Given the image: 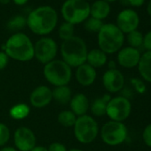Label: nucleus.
Wrapping results in <instances>:
<instances>
[{"instance_id":"9b49d317","label":"nucleus","mask_w":151,"mask_h":151,"mask_svg":"<svg viewBox=\"0 0 151 151\" xmlns=\"http://www.w3.org/2000/svg\"><path fill=\"white\" fill-rule=\"evenodd\" d=\"M139 22L140 19L139 14L133 9L126 8L117 14L116 25L124 34H128L138 29Z\"/></svg>"},{"instance_id":"0eeeda50","label":"nucleus","mask_w":151,"mask_h":151,"mask_svg":"<svg viewBox=\"0 0 151 151\" xmlns=\"http://www.w3.org/2000/svg\"><path fill=\"white\" fill-rule=\"evenodd\" d=\"M73 128L76 139L82 144H90L94 141L100 132L98 123L89 115L78 116Z\"/></svg>"},{"instance_id":"4c0bfd02","label":"nucleus","mask_w":151,"mask_h":151,"mask_svg":"<svg viewBox=\"0 0 151 151\" xmlns=\"http://www.w3.org/2000/svg\"><path fill=\"white\" fill-rule=\"evenodd\" d=\"M0 151H18V150L13 147H3L0 149Z\"/></svg>"},{"instance_id":"e433bc0d","label":"nucleus","mask_w":151,"mask_h":151,"mask_svg":"<svg viewBox=\"0 0 151 151\" xmlns=\"http://www.w3.org/2000/svg\"><path fill=\"white\" fill-rule=\"evenodd\" d=\"M30 151H48L47 147H43V146H35Z\"/></svg>"},{"instance_id":"79ce46f5","label":"nucleus","mask_w":151,"mask_h":151,"mask_svg":"<svg viewBox=\"0 0 151 151\" xmlns=\"http://www.w3.org/2000/svg\"><path fill=\"white\" fill-rule=\"evenodd\" d=\"M105 2H107V3H113V2H116V1H119V0H104Z\"/></svg>"},{"instance_id":"393cba45","label":"nucleus","mask_w":151,"mask_h":151,"mask_svg":"<svg viewBox=\"0 0 151 151\" xmlns=\"http://www.w3.org/2000/svg\"><path fill=\"white\" fill-rule=\"evenodd\" d=\"M27 26V18L22 15H15L7 22V28L12 31H19Z\"/></svg>"},{"instance_id":"4be33fe9","label":"nucleus","mask_w":151,"mask_h":151,"mask_svg":"<svg viewBox=\"0 0 151 151\" xmlns=\"http://www.w3.org/2000/svg\"><path fill=\"white\" fill-rule=\"evenodd\" d=\"M52 92V100H54L56 102L61 105H65L69 103L71 98H72V91L68 86H57Z\"/></svg>"},{"instance_id":"473e14b6","label":"nucleus","mask_w":151,"mask_h":151,"mask_svg":"<svg viewBox=\"0 0 151 151\" xmlns=\"http://www.w3.org/2000/svg\"><path fill=\"white\" fill-rule=\"evenodd\" d=\"M142 46L147 51H151V30L147 31L145 35H143Z\"/></svg>"},{"instance_id":"1a4fd4ad","label":"nucleus","mask_w":151,"mask_h":151,"mask_svg":"<svg viewBox=\"0 0 151 151\" xmlns=\"http://www.w3.org/2000/svg\"><path fill=\"white\" fill-rule=\"evenodd\" d=\"M132 112V103L124 96L111 98L107 105L106 115L112 121L123 122L126 120Z\"/></svg>"},{"instance_id":"9d476101","label":"nucleus","mask_w":151,"mask_h":151,"mask_svg":"<svg viewBox=\"0 0 151 151\" xmlns=\"http://www.w3.org/2000/svg\"><path fill=\"white\" fill-rule=\"evenodd\" d=\"M57 52V43L51 37H43L34 44V58L44 65L55 60Z\"/></svg>"},{"instance_id":"c85d7f7f","label":"nucleus","mask_w":151,"mask_h":151,"mask_svg":"<svg viewBox=\"0 0 151 151\" xmlns=\"http://www.w3.org/2000/svg\"><path fill=\"white\" fill-rule=\"evenodd\" d=\"M10 130L8 126L3 123H0V147H5L10 139Z\"/></svg>"},{"instance_id":"6e6552de","label":"nucleus","mask_w":151,"mask_h":151,"mask_svg":"<svg viewBox=\"0 0 151 151\" xmlns=\"http://www.w3.org/2000/svg\"><path fill=\"white\" fill-rule=\"evenodd\" d=\"M127 127L123 122L109 121L101 129L102 141L109 146H117L122 144L127 138Z\"/></svg>"},{"instance_id":"dca6fc26","label":"nucleus","mask_w":151,"mask_h":151,"mask_svg":"<svg viewBox=\"0 0 151 151\" xmlns=\"http://www.w3.org/2000/svg\"><path fill=\"white\" fill-rule=\"evenodd\" d=\"M76 68H77V70H76L75 77L80 86H90L95 82L97 78V72L94 68L86 62Z\"/></svg>"},{"instance_id":"a211bd4d","label":"nucleus","mask_w":151,"mask_h":151,"mask_svg":"<svg viewBox=\"0 0 151 151\" xmlns=\"http://www.w3.org/2000/svg\"><path fill=\"white\" fill-rule=\"evenodd\" d=\"M111 11L110 5L104 0H96L90 5V16L101 21L106 19Z\"/></svg>"},{"instance_id":"5701e85b","label":"nucleus","mask_w":151,"mask_h":151,"mask_svg":"<svg viewBox=\"0 0 151 151\" xmlns=\"http://www.w3.org/2000/svg\"><path fill=\"white\" fill-rule=\"evenodd\" d=\"M29 113H30V109L25 103H18V104H15L9 110L10 116L12 118L15 119V120L25 119L29 115Z\"/></svg>"},{"instance_id":"c756f323","label":"nucleus","mask_w":151,"mask_h":151,"mask_svg":"<svg viewBox=\"0 0 151 151\" xmlns=\"http://www.w3.org/2000/svg\"><path fill=\"white\" fill-rule=\"evenodd\" d=\"M131 83H132V85L133 86L135 91H136L138 93H139V94L145 93L147 88H146V86H145V84L143 83L142 80H140V79H139V78H132Z\"/></svg>"},{"instance_id":"7ed1b4c3","label":"nucleus","mask_w":151,"mask_h":151,"mask_svg":"<svg viewBox=\"0 0 151 151\" xmlns=\"http://www.w3.org/2000/svg\"><path fill=\"white\" fill-rule=\"evenodd\" d=\"M88 49L85 40L79 37H72L71 38L62 41L60 45V54L62 60L71 68H78L86 62Z\"/></svg>"},{"instance_id":"7c9ffc66","label":"nucleus","mask_w":151,"mask_h":151,"mask_svg":"<svg viewBox=\"0 0 151 151\" xmlns=\"http://www.w3.org/2000/svg\"><path fill=\"white\" fill-rule=\"evenodd\" d=\"M142 139L147 147H151V124L144 128L142 132Z\"/></svg>"},{"instance_id":"20e7f679","label":"nucleus","mask_w":151,"mask_h":151,"mask_svg":"<svg viewBox=\"0 0 151 151\" xmlns=\"http://www.w3.org/2000/svg\"><path fill=\"white\" fill-rule=\"evenodd\" d=\"M97 34L99 49L106 54L117 52L124 45V34L114 23H104Z\"/></svg>"},{"instance_id":"c9c22d12","label":"nucleus","mask_w":151,"mask_h":151,"mask_svg":"<svg viewBox=\"0 0 151 151\" xmlns=\"http://www.w3.org/2000/svg\"><path fill=\"white\" fill-rule=\"evenodd\" d=\"M29 0H13V2L16 5V6H24L28 3Z\"/></svg>"},{"instance_id":"ddd939ff","label":"nucleus","mask_w":151,"mask_h":151,"mask_svg":"<svg viewBox=\"0 0 151 151\" xmlns=\"http://www.w3.org/2000/svg\"><path fill=\"white\" fill-rule=\"evenodd\" d=\"M102 84L109 93H118L124 86V77L117 68L108 69L102 76Z\"/></svg>"},{"instance_id":"ea45409f","label":"nucleus","mask_w":151,"mask_h":151,"mask_svg":"<svg viewBox=\"0 0 151 151\" xmlns=\"http://www.w3.org/2000/svg\"><path fill=\"white\" fill-rule=\"evenodd\" d=\"M147 14L149 15V17L151 18V0H149L147 5Z\"/></svg>"},{"instance_id":"4468645a","label":"nucleus","mask_w":151,"mask_h":151,"mask_svg":"<svg viewBox=\"0 0 151 151\" xmlns=\"http://www.w3.org/2000/svg\"><path fill=\"white\" fill-rule=\"evenodd\" d=\"M141 53L139 49L126 46L122 47L117 52V62L118 64L125 68H132L138 66L139 62Z\"/></svg>"},{"instance_id":"bb28decb","label":"nucleus","mask_w":151,"mask_h":151,"mask_svg":"<svg viewBox=\"0 0 151 151\" xmlns=\"http://www.w3.org/2000/svg\"><path fill=\"white\" fill-rule=\"evenodd\" d=\"M59 37L61 40L65 41L72 37H74L75 33V26L71 23H68L67 22H64L59 28Z\"/></svg>"},{"instance_id":"37998d69","label":"nucleus","mask_w":151,"mask_h":151,"mask_svg":"<svg viewBox=\"0 0 151 151\" xmlns=\"http://www.w3.org/2000/svg\"><path fill=\"white\" fill-rule=\"evenodd\" d=\"M68 151H84L82 149H79V148H72V149H69Z\"/></svg>"},{"instance_id":"f3484780","label":"nucleus","mask_w":151,"mask_h":151,"mask_svg":"<svg viewBox=\"0 0 151 151\" xmlns=\"http://www.w3.org/2000/svg\"><path fill=\"white\" fill-rule=\"evenodd\" d=\"M70 110L77 116H81L86 115L90 109V101L84 93H77L72 96L69 101Z\"/></svg>"},{"instance_id":"2eb2a0df","label":"nucleus","mask_w":151,"mask_h":151,"mask_svg":"<svg viewBox=\"0 0 151 151\" xmlns=\"http://www.w3.org/2000/svg\"><path fill=\"white\" fill-rule=\"evenodd\" d=\"M52 101V92L46 86H39L36 87L29 95V102L31 106L37 109L46 107Z\"/></svg>"},{"instance_id":"f257e3e1","label":"nucleus","mask_w":151,"mask_h":151,"mask_svg":"<svg viewBox=\"0 0 151 151\" xmlns=\"http://www.w3.org/2000/svg\"><path fill=\"white\" fill-rule=\"evenodd\" d=\"M58 23L56 10L48 6L32 10L27 17V26L36 35L46 36L54 30Z\"/></svg>"},{"instance_id":"58836bf2","label":"nucleus","mask_w":151,"mask_h":151,"mask_svg":"<svg viewBox=\"0 0 151 151\" xmlns=\"http://www.w3.org/2000/svg\"><path fill=\"white\" fill-rule=\"evenodd\" d=\"M109 69H115V68H116V63L114 61V60H110V61H109Z\"/></svg>"},{"instance_id":"f03ea898","label":"nucleus","mask_w":151,"mask_h":151,"mask_svg":"<svg viewBox=\"0 0 151 151\" xmlns=\"http://www.w3.org/2000/svg\"><path fill=\"white\" fill-rule=\"evenodd\" d=\"M3 51L9 59L17 61H29L34 58V44L29 37L22 32L13 34L3 45Z\"/></svg>"},{"instance_id":"f704fd0d","label":"nucleus","mask_w":151,"mask_h":151,"mask_svg":"<svg viewBox=\"0 0 151 151\" xmlns=\"http://www.w3.org/2000/svg\"><path fill=\"white\" fill-rule=\"evenodd\" d=\"M146 0H127V4L128 6L132 7H141L145 4Z\"/></svg>"},{"instance_id":"6ab92c4d","label":"nucleus","mask_w":151,"mask_h":151,"mask_svg":"<svg viewBox=\"0 0 151 151\" xmlns=\"http://www.w3.org/2000/svg\"><path fill=\"white\" fill-rule=\"evenodd\" d=\"M137 67L142 79L151 83V51H146L141 54Z\"/></svg>"},{"instance_id":"a878e982","label":"nucleus","mask_w":151,"mask_h":151,"mask_svg":"<svg viewBox=\"0 0 151 151\" xmlns=\"http://www.w3.org/2000/svg\"><path fill=\"white\" fill-rule=\"evenodd\" d=\"M126 40L127 43L129 44V46L139 49L140 46H142V43H143V34L136 29L133 30L128 34H126Z\"/></svg>"},{"instance_id":"c03bdc74","label":"nucleus","mask_w":151,"mask_h":151,"mask_svg":"<svg viewBox=\"0 0 151 151\" xmlns=\"http://www.w3.org/2000/svg\"><path fill=\"white\" fill-rule=\"evenodd\" d=\"M86 1H89V0H86Z\"/></svg>"},{"instance_id":"72a5a7b5","label":"nucleus","mask_w":151,"mask_h":151,"mask_svg":"<svg viewBox=\"0 0 151 151\" xmlns=\"http://www.w3.org/2000/svg\"><path fill=\"white\" fill-rule=\"evenodd\" d=\"M9 62V57L4 51H0V71L6 68Z\"/></svg>"},{"instance_id":"f8f14e48","label":"nucleus","mask_w":151,"mask_h":151,"mask_svg":"<svg viewBox=\"0 0 151 151\" xmlns=\"http://www.w3.org/2000/svg\"><path fill=\"white\" fill-rule=\"evenodd\" d=\"M15 148L19 151H30L37 143L34 132L27 126L18 127L14 133Z\"/></svg>"},{"instance_id":"cd10ccee","label":"nucleus","mask_w":151,"mask_h":151,"mask_svg":"<svg viewBox=\"0 0 151 151\" xmlns=\"http://www.w3.org/2000/svg\"><path fill=\"white\" fill-rule=\"evenodd\" d=\"M103 22L93 17H89L84 22V28L86 30L92 32V33H98L101 27L103 26Z\"/></svg>"},{"instance_id":"2f4dec72","label":"nucleus","mask_w":151,"mask_h":151,"mask_svg":"<svg viewBox=\"0 0 151 151\" xmlns=\"http://www.w3.org/2000/svg\"><path fill=\"white\" fill-rule=\"evenodd\" d=\"M48 151H68L66 146L60 142H52L47 147Z\"/></svg>"},{"instance_id":"b1692460","label":"nucleus","mask_w":151,"mask_h":151,"mask_svg":"<svg viewBox=\"0 0 151 151\" xmlns=\"http://www.w3.org/2000/svg\"><path fill=\"white\" fill-rule=\"evenodd\" d=\"M58 122L64 127H73L78 116L71 110H62L58 115Z\"/></svg>"},{"instance_id":"aec40b11","label":"nucleus","mask_w":151,"mask_h":151,"mask_svg":"<svg viewBox=\"0 0 151 151\" xmlns=\"http://www.w3.org/2000/svg\"><path fill=\"white\" fill-rule=\"evenodd\" d=\"M107 61H108V56L101 49L95 48V49H92L91 51H88L86 63L92 66L93 68H94L95 69L103 67L107 63Z\"/></svg>"},{"instance_id":"a19ab883","label":"nucleus","mask_w":151,"mask_h":151,"mask_svg":"<svg viewBox=\"0 0 151 151\" xmlns=\"http://www.w3.org/2000/svg\"><path fill=\"white\" fill-rule=\"evenodd\" d=\"M11 0H0V3H1L2 5H7L10 3Z\"/></svg>"},{"instance_id":"423d86ee","label":"nucleus","mask_w":151,"mask_h":151,"mask_svg":"<svg viewBox=\"0 0 151 151\" xmlns=\"http://www.w3.org/2000/svg\"><path fill=\"white\" fill-rule=\"evenodd\" d=\"M60 13L65 22L75 26L90 17V4L86 0H66L61 6Z\"/></svg>"},{"instance_id":"39448f33","label":"nucleus","mask_w":151,"mask_h":151,"mask_svg":"<svg viewBox=\"0 0 151 151\" xmlns=\"http://www.w3.org/2000/svg\"><path fill=\"white\" fill-rule=\"evenodd\" d=\"M44 77L52 86H68L72 78V68L62 60H53L44 66Z\"/></svg>"},{"instance_id":"412c9836","label":"nucleus","mask_w":151,"mask_h":151,"mask_svg":"<svg viewBox=\"0 0 151 151\" xmlns=\"http://www.w3.org/2000/svg\"><path fill=\"white\" fill-rule=\"evenodd\" d=\"M111 100V96L109 94H104L101 97L96 98L92 103H90V110L91 113L94 116H103L106 115L107 105L109 101Z\"/></svg>"}]
</instances>
